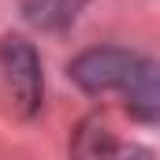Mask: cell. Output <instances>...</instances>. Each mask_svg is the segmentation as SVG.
I'll list each match as a JSON object with an SVG mask.
<instances>
[{"label": "cell", "instance_id": "2", "mask_svg": "<svg viewBox=\"0 0 160 160\" xmlns=\"http://www.w3.org/2000/svg\"><path fill=\"white\" fill-rule=\"evenodd\" d=\"M78 160H149V153L130 149L127 142H116L104 127H82L78 145H75Z\"/></svg>", "mask_w": 160, "mask_h": 160}, {"label": "cell", "instance_id": "3", "mask_svg": "<svg viewBox=\"0 0 160 160\" xmlns=\"http://www.w3.org/2000/svg\"><path fill=\"white\" fill-rule=\"evenodd\" d=\"M4 60H8V78L19 89V97L26 104H38V89H41V75H38V60L22 41H8L4 45Z\"/></svg>", "mask_w": 160, "mask_h": 160}, {"label": "cell", "instance_id": "1", "mask_svg": "<svg viewBox=\"0 0 160 160\" xmlns=\"http://www.w3.org/2000/svg\"><path fill=\"white\" fill-rule=\"evenodd\" d=\"M75 78L86 89H123L134 104H142L145 116H153V104H157V86H153V67L127 56V52H86L75 71Z\"/></svg>", "mask_w": 160, "mask_h": 160}]
</instances>
